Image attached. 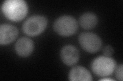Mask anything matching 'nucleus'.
<instances>
[{
    "label": "nucleus",
    "mask_w": 123,
    "mask_h": 81,
    "mask_svg": "<svg viewBox=\"0 0 123 81\" xmlns=\"http://www.w3.org/2000/svg\"><path fill=\"white\" fill-rule=\"evenodd\" d=\"M28 10L27 4L24 0H6L2 6L4 14L13 21L21 20L27 14Z\"/></svg>",
    "instance_id": "nucleus-1"
},
{
    "label": "nucleus",
    "mask_w": 123,
    "mask_h": 81,
    "mask_svg": "<svg viewBox=\"0 0 123 81\" xmlns=\"http://www.w3.org/2000/svg\"><path fill=\"white\" fill-rule=\"evenodd\" d=\"M55 31L61 36H69L78 29V23L70 15H63L57 18L53 24Z\"/></svg>",
    "instance_id": "nucleus-2"
},
{
    "label": "nucleus",
    "mask_w": 123,
    "mask_h": 81,
    "mask_svg": "<svg viewBox=\"0 0 123 81\" xmlns=\"http://www.w3.org/2000/svg\"><path fill=\"white\" fill-rule=\"evenodd\" d=\"M91 68L95 74L101 76L111 75L116 68V62L110 57L100 56L92 61Z\"/></svg>",
    "instance_id": "nucleus-3"
},
{
    "label": "nucleus",
    "mask_w": 123,
    "mask_h": 81,
    "mask_svg": "<svg viewBox=\"0 0 123 81\" xmlns=\"http://www.w3.org/2000/svg\"><path fill=\"white\" fill-rule=\"evenodd\" d=\"M47 22V19L45 16L40 15H33L25 20L22 29L24 33L28 36H37L43 32Z\"/></svg>",
    "instance_id": "nucleus-4"
},
{
    "label": "nucleus",
    "mask_w": 123,
    "mask_h": 81,
    "mask_svg": "<svg viewBox=\"0 0 123 81\" xmlns=\"http://www.w3.org/2000/svg\"><path fill=\"white\" fill-rule=\"evenodd\" d=\"M79 41L84 50L92 53L98 51L102 46V42L99 37L89 32L80 33L79 37Z\"/></svg>",
    "instance_id": "nucleus-5"
},
{
    "label": "nucleus",
    "mask_w": 123,
    "mask_h": 81,
    "mask_svg": "<svg viewBox=\"0 0 123 81\" xmlns=\"http://www.w3.org/2000/svg\"><path fill=\"white\" fill-rule=\"evenodd\" d=\"M61 58L68 66H72L78 62L80 55L78 49L71 45L65 46L60 53Z\"/></svg>",
    "instance_id": "nucleus-6"
},
{
    "label": "nucleus",
    "mask_w": 123,
    "mask_h": 81,
    "mask_svg": "<svg viewBox=\"0 0 123 81\" xmlns=\"http://www.w3.org/2000/svg\"><path fill=\"white\" fill-rule=\"evenodd\" d=\"M18 30L10 24H2L0 26V44L6 45L13 41L18 36Z\"/></svg>",
    "instance_id": "nucleus-7"
},
{
    "label": "nucleus",
    "mask_w": 123,
    "mask_h": 81,
    "mask_svg": "<svg viewBox=\"0 0 123 81\" xmlns=\"http://www.w3.org/2000/svg\"><path fill=\"white\" fill-rule=\"evenodd\" d=\"M34 47L33 41L27 37H22L15 44V49L18 54L21 57L29 56L33 51Z\"/></svg>",
    "instance_id": "nucleus-8"
},
{
    "label": "nucleus",
    "mask_w": 123,
    "mask_h": 81,
    "mask_svg": "<svg viewBox=\"0 0 123 81\" xmlns=\"http://www.w3.org/2000/svg\"><path fill=\"white\" fill-rule=\"evenodd\" d=\"M69 80L76 81H92V77L87 69L83 67L77 66L71 69L69 74Z\"/></svg>",
    "instance_id": "nucleus-9"
},
{
    "label": "nucleus",
    "mask_w": 123,
    "mask_h": 81,
    "mask_svg": "<svg viewBox=\"0 0 123 81\" xmlns=\"http://www.w3.org/2000/svg\"><path fill=\"white\" fill-rule=\"evenodd\" d=\"M80 24L85 29H90L96 26L98 23L97 15L92 12H86L80 16L79 19Z\"/></svg>",
    "instance_id": "nucleus-10"
},
{
    "label": "nucleus",
    "mask_w": 123,
    "mask_h": 81,
    "mask_svg": "<svg viewBox=\"0 0 123 81\" xmlns=\"http://www.w3.org/2000/svg\"><path fill=\"white\" fill-rule=\"evenodd\" d=\"M104 55L106 57H111L114 53L113 48L110 45H106L103 49Z\"/></svg>",
    "instance_id": "nucleus-11"
},
{
    "label": "nucleus",
    "mask_w": 123,
    "mask_h": 81,
    "mask_svg": "<svg viewBox=\"0 0 123 81\" xmlns=\"http://www.w3.org/2000/svg\"><path fill=\"white\" fill-rule=\"evenodd\" d=\"M123 64H121L119 65L117 67L116 71H115V75H116L117 78L118 80H120L122 81L123 80Z\"/></svg>",
    "instance_id": "nucleus-12"
},
{
    "label": "nucleus",
    "mask_w": 123,
    "mask_h": 81,
    "mask_svg": "<svg viewBox=\"0 0 123 81\" xmlns=\"http://www.w3.org/2000/svg\"><path fill=\"white\" fill-rule=\"evenodd\" d=\"M100 81H114V80L113 79H111L107 78V79H102L100 80Z\"/></svg>",
    "instance_id": "nucleus-13"
}]
</instances>
